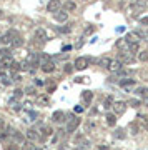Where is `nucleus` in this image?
Instances as JSON below:
<instances>
[{
  "label": "nucleus",
  "instance_id": "obj_25",
  "mask_svg": "<svg viewBox=\"0 0 148 150\" xmlns=\"http://www.w3.org/2000/svg\"><path fill=\"white\" fill-rule=\"evenodd\" d=\"M77 8L75 2H65V12H73Z\"/></svg>",
  "mask_w": 148,
  "mask_h": 150
},
{
  "label": "nucleus",
  "instance_id": "obj_24",
  "mask_svg": "<svg viewBox=\"0 0 148 150\" xmlns=\"http://www.w3.org/2000/svg\"><path fill=\"white\" fill-rule=\"evenodd\" d=\"M127 50H128L132 55H135V54L138 52V43H128V48H127Z\"/></svg>",
  "mask_w": 148,
  "mask_h": 150
},
{
  "label": "nucleus",
  "instance_id": "obj_46",
  "mask_svg": "<svg viewBox=\"0 0 148 150\" xmlns=\"http://www.w3.org/2000/svg\"><path fill=\"white\" fill-rule=\"evenodd\" d=\"M8 150H17V147H8Z\"/></svg>",
  "mask_w": 148,
  "mask_h": 150
},
{
  "label": "nucleus",
  "instance_id": "obj_15",
  "mask_svg": "<svg viewBox=\"0 0 148 150\" xmlns=\"http://www.w3.org/2000/svg\"><path fill=\"white\" fill-rule=\"evenodd\" d=\"M130 132H132V135H137L142 132V127H140V123L137 122V120H133L132 123H130Z\"/></svg>",
  "mask_w": 148,
  "mask_h": 150
},
{
  "label": "nucleus",
  "instance_id": "obj_44",
  "mask_svg": "<svg viewBox=\"0 0 148 150\" xmlns=\"http://www.w3.org/2000/svg\"><path fill=\"white\" fill-rule=\"evenodd\" d=\"M65 50H72V45H65V47H63V52H65Z\"/></svg>",
  "mask_w": 148,
  "mask_h": 150
},
{
  "label": "nucleus",
  "instance_id": "obj_38",
  "mask_svg": "<svg viewBox=\"0 0 148 150\" xmlns=\"http://www.w3.org/2000/svg\"><path fill=\"white\" fill-rule=\"evenodd\" d=\"M93 30H95L93 27H87V30H85V33H87V35H88V33H93Z\"/></svg>",
  "mask_w": 148,
  "mask_h": 150
},
{
  "label": "nucleus",
  "instance_id": "obj_18",
  "mask_svg": "<svg viewBox=\"0 0 148 150\" xmlns=\"http://www.w3.org/2000/svg\"><path fill=\"white\" fill-rule=\"evenodd\" d=\"M92 98H93V93L88 90H85L83 93H82V100H83L85 103H92Z\"/></svg>",
  "mask_w": 148,
  "mask_h": 150
},
{
  "label": "nucleus",
  "instance_id": "obj_27",
  "mask_svg": "<svg viewBox=\"0 0 148 150\" xmlns=\"http://www.w3.org/2000/svg\"><path fill=\"white\" fill-rule=\"evenodd\" d=\"M120 85H122V87H130V85H135V80H133V79H127V80H120Z\"/></svg>",
  "mask_w": 148,
  "mask_h": 150
},
{
  "label": "nucleus",
  "instance_id": "obj_43",
  "mask_svg": "<svg viewBox=\"0 0 148 150\" xmlns=\"http://www.w3.org/2000/svg\"><path fill=\"white\" fill-rule=\"evenodd\" d=\"M98 150H108V145H100V147H98Z\"/></svg>",
  "mask_w": 148,
  "mask_h": 150
},
{
  "label": "nucleus",
  "instance_id": "obj_6",
  "mask_svg": "<svg viewBox=\"0 0 148 150\" xmlns=\"http://www.w3.org/2000/svg\"><path fill=\"white\" fill-rule=\"evenodd\" d=\"M118 60H120L122 64H130V62H133V55L130 54L128 50H122L120 55H118Z\"/></svg>",
  "mask_w": 148,
  "mask_h": 150
},
{
  "label": "nucleus",
  "instance_id": "obj_9",
  "mask_svg": "<svg viewBox=\"0 0 148 150\" xmlns=\"http://www.w3.org/2000/svg\"><path fill=\"white\" fill-rule=\"evenodd\" d=\"M12 65H13V59L10 57H2L0 60V69H12Z\"/></svg>",
  "mask_w": 148,
  "mask_h": 150
},
{
  "label": "nucleus",
  "instance_id": "obj_34",
  "mask_svg": "<svg viewBox=\"0 0 148 150\" xmlns=\"http://www.w3.org/2000/svg\"><path fill=\"white\" fill-rule=\"evenodd\" d=\"M22 93H23V90H20V88H17V90H13V97L15 98H20Z\"/></svg>",
  "mask_w": 148,
  "mask_h": 150
},
{
  "label": "nucleus",
  "instance_id": "obj_28",
  "mask_svg": "<svg viewBox=\"0 0 148 150\" xmlns=\"http://www.w3.org/2000/svg\"><path fill=\"white\" fill-rule=\"evenodd\" d=\"M128 105H132L133 108H138V107H140V105H142V102H140L138 98H132V100L128 102Z\"/></svg>",
  "mask_w": 148,
  "mask_h": 150
},
{
  "label": "nucleus",
  "instance_id": "obj_37",
  "mask_svg": "<svg viewBox=\"0 0 148 150\" xmlns=\"http://www.w3.org/2000/svg\"><path fill=\"white\" fill-rule=\"evenodd\" d=\"M140 22H142L143 25H148V17H142V18H140Z\"/></svg>",
  "mask_w": 148,
  "mask_h": 150
},
{
  "label": "nucleus",
  "instance_id": "obj_10",
  "mask_svg": "<svg viewBox=\"0 0 148 150\" xmlns=\"http://www.w3.org/2000/svg\"><path fill=\"white\" fill-rule=\"evenodd\" d=\"M53 18L57 22H60V23H65L67 22V18H68V13L65 10H60V12H57V13H53Z\"/></svg>",
  "mask_w": 148,
  "mask_h": 150
},
{
  "label": "nucleus",
  "instance_id": "obj_35",
  "mask_svg": "<svg viewBox=\"0 0 148 150\" xmlns=\"http://www.w3.org/2000/svg\"><path fill=\"white\" fill-rule=\"evenodd\" d=\"M111 100H113V98H111V97H106L105 103H103V105H105V108H110V107H111V105H110V103H111Z\"/></svg>",
  "mask_w": 148,
  "mask_h": 150
},
{
  "label": "nucleus",
  "instance_id": "obj_1",
  "mask_svg": "<svg viewBox=\"0 0 148 150\" xmlns=\"http://www.w3.org/2000/svg\"><path fill=\"white\" fill-rule=\"evenodd\" d=\"M8 35H10V38H12V42H10V45L13 48H18V47H22L23 45V38L20 37V33L18 32H15V30H10V32H7Z\"/></svg>",
  "mask_w": 148,
  "mask_h": 150
},
{
  "label": "nucleus",
  "instance_id": "obj_23",
  "mask_svg": "<svg viewBox=\"0 0 148 150\" xmlns=\"http://www.w3.org/2000/svg\"><path fill=\"white\" fill-rule=\"evenodd\" d=\"M98 64H100L101 67H105V69H108V67H110V64H111V60L108 59V57H103V59H100V60H98Z\"/></svg>",
  "mask_w": 148,
  "mask_h": 150
},
{
  "label": "nucleus",
  "instance_id": "obj_32",
  "mask_svg": "<svg viewBox=\"0 0 148 150\" xmlns=\"http://www.w3.org/2000/svg\"><path fill=\"white\" fill-rule=\"evenodd\" d=\"M25 93L27 95H35L37 90H35V87H25Z\"/></svg>",
  "mask_w": 148,
  "mask_h": 150
},
{
  "label": "nucleus",
  "instance_id": "obj_19",
  "mask_svg": "<svg viewBox=\"0 0 148 150\" xmlns=\"http://www.w3.org/2000/svg\"><path fill=\"white\" fill-rule=\"evenodd\" d=\"M25 135H27V139H28V140H37L38 137H40V135H38L35 130H32V129L27 130V134H25Z\"/></svg>",
  "mask_w": 148,
  "mask_h": 150
},
{
  "label": "nucleus",
  "instance_id": "obj_16",
  "mask_svg": "<svg viewBox=\"0 0 148 150\" xmlns=\"http://www.w3.org/2000/svg\"><path fill=\"white\" fill-rule=\"evenodd\" d=\"M42 70L45 72V74H52L53 70H55V64H53V60H52V62H48V64H43L42 65Z\"/></svg>",
  "mask_w": 148,
  "mask_h": 150
},
{
  "label": "nucleus",
  "instance_id": "obj_40",
  "mask_svg": "<svg viewBox=\"0 0 148 150\" xmlns=\"http://www.w3.org/2000/svg\"><path fill=\"white\" fill-rule=\"evenodd\" d=\"M75 112H77V113H82V112H83V107H78V105H77V107H75Z\"/></svg>",
  "mask_w": 148,
  "mask_h": 150
},
{
  "label": "nucleus",
  "instance_id": "obj_36",
  "mask_svg": "<svg viewBox=\"0 0 148 150\" xmlns=\"http://www.w3.org/2000/svg\"><path fill=\"white\" fill-rule=\"evenodd\" d=\"M58 30H60L62 33H68V32H70V27H60Z\"/></svg>",
  "mask_w": 148,
  "mask_h": 150
},
{
  "label": "nucleus",
  "instance_id": "obj_7",
  "mask_svg": "<svg viewBox=\"0 0 148 150\" xmlns=\"http://www.w3.org/2000/svg\"><path fill=\"white\" fill-rule=\"evenodd\" d=\"M123 69V64L120 62V60L116 59V60H111V64H110V67H108V70H110L111 74H118L120 70Z\"/></svg>",
  "mask_w": 148,
  "mask_h": 150
},
{
  "label": "nucleus",
  "instance_id": "obj_47",
  "mask_svg": "<svg viewBox=\"0 0 148 150\" xmlns=\"http://www.w3.org/2000/svg\"><path fill=\"white\" fill-rule=\"evenodd\" d=\"M83 2H87V0H83Z\"/></svg>",
  "mask_w": 148,
  "mask_h": 150
},
{
  "label": "nucleus",
  "instance_id": "obj_8",
  "mask_svg": "<svg viewBox=\"0 0 148 150\" xmlns=\"http://www.w3.org/2000/svg\"><path fill=\"white\" fill-rule=\"evenodd\" d=\"M138 40H140V35L137 32H128L125 35V42L127 43H138Z\"/></svg>",
  "mask_w": 148,
  "mask_h": 150
},
{
  "label": "nucleus",
  "instance_id": "obj_33",
  "mask_svg": "<svg viewBox=\"0 0 148 150\" xmlns=\"http://www.w3.org/2000/svg\"><path fill=\"white\" fill-rule=\"evenodd\" d=\"M0 57H10V50L8 48H0Z\"/></svg>",
  "mask_w": 148,
  "mask_h": 150
},
{
  "label": "nucleus",
  "instance_id": "obj_21",
  "mask_svg": "<svg viewBox=\"0 0 148 150\" xmlns=\"http://www.w3.org/2000/svg\"><path fill=\"white\" fill-rule=\"evenodd\" d=\"M106 123L111 125V127L115 125V123H116V115H115V113H108V115H106Z\"/></svg>",
  "mask_w": 148,
  "mask_h": 150
},
{
  "label": "nucleus",
  "instance_id": "obj_3",
  "mask_svg": "<svg viewBox=\"0 0 148 150\" xmlns=\"http://www.w3.org/2000/svg\"><path fill=\"white\" fill-rule=\"evenodd\" d=\"M78 125H80V118L75 117V115H70L68 120H67V132H75L78 129Z\"/></svg>",
  "mask_w": 148,
  "mask_h": 150
},
{
  "label": "nucleus",
  "instance_id": "obj_41",
  "mask_svg": "<svg viewBox=\"0 0 148 150\" xmlns=\"http://www.w3.org/2000/svg\"><path fill=\"white\" fill-rule=\"evenodd\" d=\"M35 85L42 87V85H43V80H38V79H35Z\"/></svg>",
  "mask_w": 148,
  "mask_h": 150
},
{
  "label": "nucleus",
  "instance_id": "obj_12",
  "mask_svg": "<svg viewBox=\"0 0 148 150\" xmlns=\"http://www.w3.org/2000/svg\"><path fill=\"white\" fill-rule=\"evenodd\" d=\"M130 10H133L135 13H138V12H143V10H145V4H143V2H133L132 7H130Z\"/></svg>",
  "mask_w": 148,
  "mask_h": 150
},
{
  "label": "nucleus",
  "instance_id": "obj_26",
  "mask_svg": "<svg viewBox=\"0 0 148 150\" xmlns=\"http://www.w3.org/2000/svg\"><path fill=\"white\" fill-rule=\"evenodd\" d=\"M0 42L4 43V45H8V43L12 42L10 35H8V33H4V35H2V37H0Z\"/></svg>",
  "mask_w": 148,
  "mask_h": 150
},
{
  "label": "nucleus",
  "instance_id": "obj_42",
  "mask_svg": "<svg viewBox=\"0 0 148 150\" xmlns=\"http://www.w3.org/2000/svg\"><path fill=\"white\" fill-rule=\"evenodd\" d=\"M63 59H67V55H57L55 57V60H63Z\"/></svg>",
  "mask_w": 148,
  "mask_h": 150
},
{
  "label": "nucleus",
  "instance_id": "obj_22",
  "mask_svg": "<svg viewBox=\"0 0 148 150\" xmlns=\"http://www.w3.org/2000/svg\"><path fill=\"white\" fill-rule=\"evenodd\" d=\"M115 137L116 139H120V140H123V139H127V134H125V130L123 129H116L115 130Z\"/></svg>",
  "mask_w": 148,
  "mask_h": 150
},
{
  "label": "nucleus",
  "instance_id": "obj_13",
  "mask_svg": "<svg viewBox=\"0 0 148 150\" xmlns=\"http://www.w3.org/2000/svg\"><path fill=\"white\" fill-rule=\"evenodd\" d=\"M35 37L40 38V42H42V43H45L48 40L47 33H45V30H43V28H37V30H35Z\"/></svg>",
  "mask_w": 148,
  "mask_h": 150
},
{
  "label": "nucleus",
  "instance_id": "obj_30",
  "mask_svg": "<svg viewBox=\"0 0 148 150\" xmlns=\"http://www.w3.org/2000/svg\"><path fill=\"white\" fill-rule=\"evenodd\" d=\"M138 59L142 60V62H147V60H148V50H143V52H140Z\"/></svg>",
  "mask_w": 148,
  "mask_h": 150
},
{
  "label": "nucleus",
  "instance_id": "obj_45",
  "mask_svg": "<svg viewBox=\"0 0 148 150\" xmlns=\"http://www.w3.org/2000/svg\"><path fill=\"white\" fill-rule=\"evenodd\" d=\"M0 18H4V10L0 8Z\"/></svg>",
  "mask_w": 148,
  "mask_h": 150
},
{
  "label": "nucleus",
  "instance_id": "obj_31",
  "mask_svg": "<svg viewBox=\"0 0 148 150\" xmlns=\"http://www.w3.org/2000/svg\"><path fill=\"white\" fill-rule=\"evenodd\" d=\"M137 33L140 35V38H145V40H148V28H147V30H137Z\"/></svg>",
  "mask_w": 148,
  "mask_h": 150
},
{
  "label": "nucleus",
  "instance_id": "obj_17",
  "mask_svg": "<svg viewBox=\"0 0 148 150\" xmlns=\"http://www.w3.org/2000/svg\"><path fill=\"white\" fill-rule=\"evenodd\" d=\"M63 117H65V113L62 112V110H57V112H53L52 120H53V122H62V120H63Z\"/></svg>",
  "mask_w": 148,
  "mask_h": 150
},
{
  "label": "nucleus",
  "instance_id": "obj_2",
  "mask_svg": "<svg viewBox=\"0 0 148 150\" xmlns=\"http://www.w3.org/2000/svg\"><path fill=\"white\" fill-rule=\"evenodd\" d=\"M90 57H78V59L75 60V64H73V67L77 70H85L88 65H90Z\"/></svg>",
  "mask_w": 148,
  "mask_h": 150
},
{
  "label": "nucleus",
  "instance_id": "obj_39",
  "mask_svg": "<svg viewBox=\"0 0 148 150\" xmlns=\"http://www.w3.org/2000/svg\"><path fill=\"white\" fill-rule=\"evenodd\" d=\"M4 129H5V123L0 120V134H4Z\"/></svg>",
  "mask_w": 148,
  "mask_h": 150
},
{
  "label": "nucleus",
  "instance_id": "obj_29",
  "mask_svg": "<svg viewBox=\"0 0 148 150\" xmlns=\"http://www.w3.org/2000/svg\"><path fill=\"white\" fill-rule=\"evenodd\" d=\"M63 70H65V74H72V72L75 70V67L72 64H65L63 65Z\"/></svg>",
  "mask_w": 148,
  "mask_h": 150
},
{
  "label": "nucleus",
  "instance_id": "obj_20",
  "mask_svg": "<svg viewBox=\"0 0 148 150\" xmlns=\"http://www.w3.org/2000/svg\"><path fill=\"white\" fill-rule=\"evenodd\" d=\"M137 93L140 97H143V98H147L148 100V87H140V88L137 90Z\"/></svg>",
  "mask_w": 148,
  "mask_h": 150
},
{
  "label": "nucleus",
  "instance_id": "obj_11",
  "mask_svg": "<svg viewBox=\"0 0 148 150\" xmlns=\"http://www.w3.org/2000/svg\"><path fill=\"white\" fill-rule=\"evenodd\" d=\"M38 132H40V137H42V139H47L48 135H52V132L53 130L50 129V127H48V125H42V127H40V130H38Z\"/></svg>",
  "mask_w": 148,
  "mask_h": 150
},
{
  "label": "nucleus",
  "instance_id": "obj_14",
  "mask_svg": "<svg viewBox=\"0 0 148 150\" xmlns=\"http://www.w3.org/2000/svg\"><path fill=\"white\" fill-rule=\"evenodd\" d=\"M137 122L140 123L142 130H148V120H147V117H145V115H142V113H140V115L137 117Z\"/></svg>",
  "mask_w": 148,
  "mask_h": 150
},
{
  "label": "nucleus",
  "instance_id": "obj_4",
  "mask_svg": "<svg viewBox=\"0 0 148 150\" xmlns=\"http://www.w3.org/2000/svg\"><path fill=\"white\" fill-rule=\"evenodd\" d=\"M60 8H62V0H50L48 5H47V10L52 12V13L60 12Z\"/></svg>",
  "mask_w": 148,
  "mask_h": 150
},
{
  "label": "nucleus",
  "instance_id": "obj_5",
  "mask_svg": "<svg viewBox=\"0 0 148 150\" xmlns=\"http://www.w3.org/2000/svg\"><path fill=\"white\" fill-rule=\"evenodd\" d=\"M127 105L128 103L122 102V100H118V102L113 103V110H115V115H123L125 110H127Z\"/></svg>",
  "mask_w": 148,
  "mask_h": 150
}]
</instances>
